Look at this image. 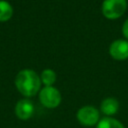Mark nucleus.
<instances>
[{
    "label": "nucleus",
    "mask_w": 128,
    "mask_h": 128,
    "mask_svg": "<svg viewBox=\"0 0 128 128\" xmlns=\"http://www.w3.org/2000/svg\"><path fill=\"white\" fill-rule=\"evenodd\" d=\"M122 32H123V35L125 36V38L128 39V19H127V20L124 22V24H123Z\"/></svg>",
    "instance_id": "9b49d317"
},
{
    "label": "nucleus",
    "mask_w": 128,
    "mask_h": 128,
    "mask_svg": "<svg viewBox=\"0 0 128 128\" xmlns=\"http://www.w3.org/2000/svg\"><path fill=\"white\" fill-rule=\"evenodd\" d=\"M126 7V0H104L102 4V13L108 19H117L123 15Z\"/></svg>",
    "instance_id": "f03ea898"
},
{
    "label": "nucleus",
    "mask_w": 128,
    "mask_h": 128,
    "mask_svg": "<svg viewBox=\"0 0 128 128\" xmlns=\"http://www.w3.org/2000/svg\"><path fill=\"white\" fill-rule=\"evenodd\" d=\"M76 117L80 124L91 127L99 122V111L93 106H83L77 111Z\"/></svg>",
    "instance_id": "20e7f679"
},
{
    "label": "nucleus",
    "mask_w": 128,
    "mask_h": 128,
    "mask_svg": "<svg viewBox=\"0 0 128 128\" xmlns=\"http://www.w3.org/2000/svg\"><path fill=\"white\" fill-rule=\"evenodd\" d=\"M34 112V105L29 99H21L15 106V114L21 120H27L31 118Z\"/></svg>",
    "instance_id": "423d86ee"
},
{
    "label": "nucleus",
    "mask_w": 128,
    "mask_h": 128,
    "mask_svg": "<svg viewBox=\"0 0 128 128\" xmlns=\"http://www.w3.org/2000/svg\"><path fill=\"white\" fill-rule=\"evenodd\" d=\"M109 53L116 60H125L128 58V41L123 39L115 40L109 47Z\"/></svg>",
    "instance_id": "39448f33"
},
{
    "label": "nucleus",
    "mask_w": 128,
    "mask_h": 128,
    "mask_svg": "<svg viewBox=\"0 0 128 128\" xmlns=\"http://www.w3.org/2000/svg\"><path fill=\"white\" fill-rule=\"evenodd\" d=\"M15 85L22 95L32 97L38 93L41 86V79L35 71L31 69H24L17 74L15 78Z\"/></svg>",
    "instance_id": "f257e3e1"
},
{
    "label": "nucleus",
    "mask_w": 128,
    "mask_h": 128,
    "mask_svg": "<svg viewBox=\"0 0 128 128\" xmlns=\"http://www.w3.org/2000/svg\"><path fill=\"white\" fill-rule=\"evenodd\" d=\"M39 100L47 108H56L61 102V94L53 86H45L39 93Z\"/></svg>",
    "instance_id": "7ed1b4c3"
},
{
    "label": "nucleus",
    "mask_w": 128,
    "mask_h": 128,
    "mask_svg": "<svg viewBox=\"0 0 128 128\" xmlns=\"http://www.w3.org/2000/svg\"><path fill=\"white\" fill-rule=\"evenodd\" d=\"M13 15V8L12 6L4 0H0V21H7Z\"/></svg>",
    "instance_id": "1a4fd4ad"
},
{
    "label": "nucleus",
    "mask_w": 128,
    "mask_h": 128,
    "mask_svg": "<svg viewBox=\"0 0 128 128\" xmlns=\"http://www.w3.org/2000/svg\"><path fill=\"white\" fill-rule=\"evenodd\" d=\"M96 128H125L123 124L115 118L112 117H104L96 125Z\"/></svg>",
    "instance_id": "6e6552de"
},
{
    "label": "nucleus",
    "mask_w": 128,
    "mask_h": 128,
    "mask_svg": "<svg viewBox=\"0 0 128 128\" xmlns=\"http://www.w3.org/2000/svg\"><path fill=\"white\" fill-rule=\"evenodd\" d=\"M118 109H119V102L115 98H112V97L104 99L100 105L101 112L107 116H112L116 114Z\"/></svg>",
    "instance_id": "0eeeda50"
},
{
    "label": "nucleus",
    "mask_w": 128,
    "mask_h": 128,
    "mask_svg": "<svg viewBox=\"0 0 128 128\" xmlns=\"http://www.w3.org/2000/svg\"><path fill=\"white\" fill-rule=\"evenodd\" d=\"M40 79L45 86H52L56 81V74L52 69H45L41 73Z\"/></svg>",
    "instance_id": "9d476101"
}]
</instances>
